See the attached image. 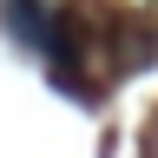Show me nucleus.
<instances>
[{
    "label": "nucleus",
    "mask_w": 158,
    "mask_h": 158,
    "mask_svg": "<svg viewBox=\"0 0 158 158\" xmlns=\"http://www.w3.org/2000/svg\"><path fill=\"white\" fill-rule=\"evenodd\" d=\"M20 7H33V0H20Z\"/></svg>",
    "instance_id": "1"
}]
</instances>
